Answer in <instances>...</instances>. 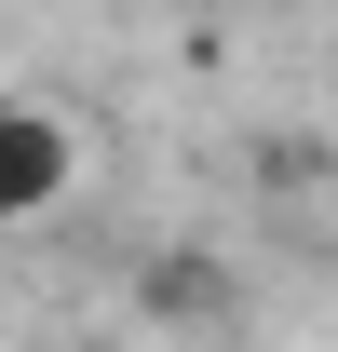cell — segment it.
<instances>
[{
  "label": "cell",
  "instance_id": "cell-1",
  "mask_svg": "<svg viewBox=\"0 0 338 352\" xmlns=\"http://www.w3.org/2000/svg\"><path fill=\"white\" fill-rule=\"evenodd\" d=\"M68 176H82L68 122H54V109H27V95H0V230L54 217V204H68Z\"/></svg>",
  "mask_w": 338,
  "mask_h": 352
},
{
  "label": "cell",
  "instance_id": "cell-2",
  "mask_svg": "<svg viewBox=\"0 0 338 352\" xmlns=\"http://www.w3.org/2000/svg\"><path fill=\"white\" fill-rule=\"evenodd\" d=\"M135 298H149V311H216V258H149Z\"/></svg>",
  "mask_w": 338,
  "mask_h": 352
}]
</instances>
